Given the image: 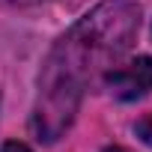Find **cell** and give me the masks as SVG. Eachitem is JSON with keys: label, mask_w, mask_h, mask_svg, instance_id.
<instances>
[{"label": "cell", "mask_w": 152, "mask_h": 152, "mask_svg": "<svg viewBox=\"0 0 152 152\" xmlns=\"http://www.w3.org/2000/svg\"><path fill=\"white\" fill-rule=\"evenodd\" d=\"M140 30V9L125 0H107L84 15L60 39L54 48L42 81H39V107H36V131L45 140H57L75 110L81 90L93 72L110 69L134 42Z\"/></svg>", "instance_id": "1"}, {"label": "cell", "mask_w": 152, "mask_h": 152, "mask_svg": "<svg viewBox=\"0 0 152 152\" xmlns=\"http://www.w3.org/2000/svg\"><path fill=\"white\" fill-rule=\"evenodd\" d=\"M104 87L122 102L146 96L152 90V57H134L122 66H110L104 72Z\"/></svg>", "instance_id": "2"}, {"label": "cell", "mask_w": 152, "mask_h": 152, "mask_svg": "<svg viewBox=\"0 0 152 152\" xmlns=\"http://www.w3.org/2000/svg\"><path fill=\"white\" fill-rule=\"evenodd\" d=\"M137 131L143 134V140H146V143H152V113H149V116H146V119L137 125Z\"/></svg>", "instance_id": "3"}, {"label": "cell", "mask_w": 152, "mask_h": 152, "mask_svg": "<svg viewBox=\"0 0 152 152\" xmlns=\"http://www.w3.org/2000/svg\"><path fill=\"white\" fill-rule=\"evenodd\" d=\"M0 152H30V146H24V143H18V140H9V143H3Z\"/></svg>", "instance_id": "4"}, {"label": "cell", "mask_w": 152, "mask_h": 152, "mask_svg": "<svg viewBox=\"0 0 152 152\" xmlns=\"http://www.w3.org/2000/svg\"><path fill=\"white\" fill-rule=\"evenodd\" d=\"M104 152H128V149H122V146H107Z\"/></svg>", "instance_id": "5"}, {"label": "cell", "mask_w": 152, "mask_h": 152, "mask_svg": "<svg viewBox=\"0 0 152 152\" xmlns=\"http://www.w3.org/2000/svg\"><path fill=\"white\" fill-rule=\"evenodd\" d=\"M12 3H45V0H12Z\"/></svg>", "instance_id": "6"}]
</instances>
